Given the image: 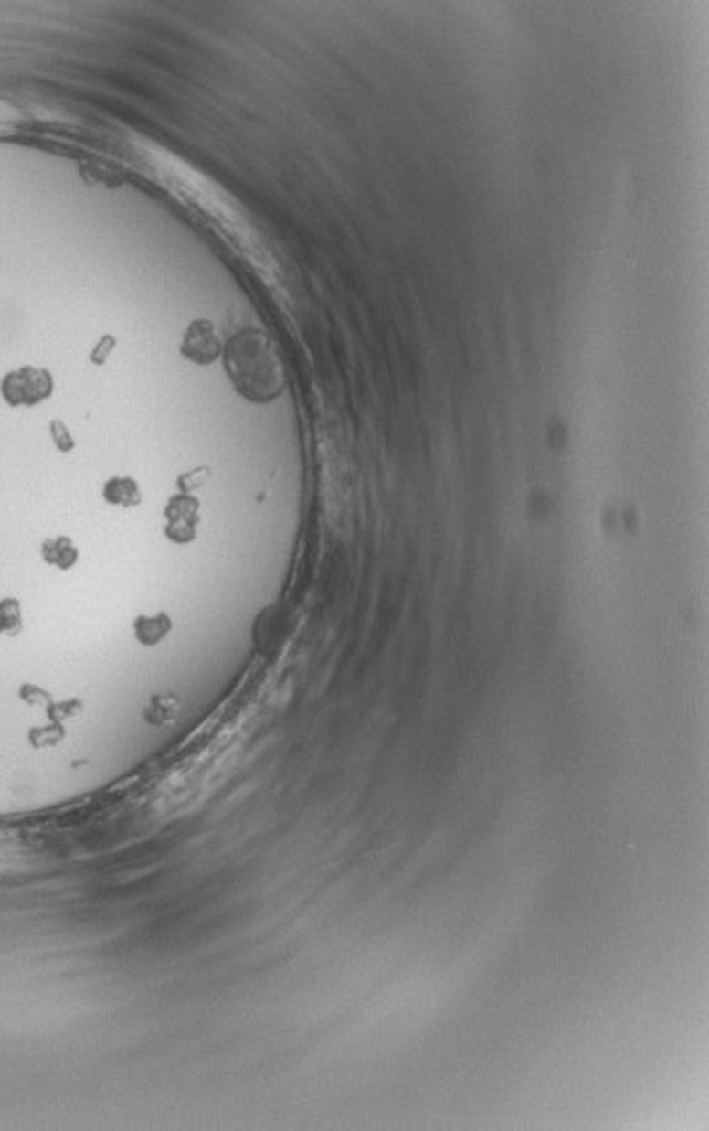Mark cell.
I'll use <instances>...</instances> for the list:
<instances>
[{
    "label": "cell",
    "instance_id": "obj_3",
    "mask_svg": "<svg viewBox=\"0 0 709 1131\" xmlns=\"http://www.w3.org/2000/svg\"><path fill=\"white\" fill-rule=\"evenodd\" d=\"M164 537L175 546H186L198 537L200 501L194 494H175L164 506Z\"/></svg>",
    "mask_w": 709,
    "mask_h": 1131
},
{
    "label": "cell",
    "instance_id": "obj_6",
    "mask_svg": "<svg viewBox=\"0 0 709 1131\" xmlns=\"http://www.w3.org/2000/svg\"><path fill=\"white\" fill-rule=\"evenodd\" d=\"M103 501L117 507H137L142 503V490L135 478L112 476L103 483Z\"/></svg>",
    "mask_w": 709,
    "mask_h": 1131
},
{
    "label": "cell",
    "instance_id": "obj_7",
    "mask_svg": "<svg viewBox=\"0 0 709 1131\" xmlns=\"http://www.w3.org/2000/svg\"><path fill=\"white\" fill-rule=\"evenodd\" d=\"M41 557L48 566L58 568V571H70L79 561V548L70 537H50L43 541Z\"/></svg>",
    "mask_w": 709,
    "mask_h": 1131
},
{
    "label": "cell",
    "instance_id": "obj_1",
    "mask_svg": "<svg viewBox=\"0 0 709 1131\" xmlns=\"http://www.w3.org/2000/svg\"><path fill=\"white\" fill-rule=\"evenodd\" d=\"M228 378L245 400L268 404L285 389V373L268 335L260 330H240L223 346Z\"/></svg>",
    "mask_w": 709,
    "mask_h": 1131
},
{
    "label": "cell",
    "instance_id": "obj_8",
    "mask_svg": "<svg viewBox=\"0 0 709 1131\" xmlns=\"http://www.w3.org/2000/svg\"><path fill=\"white\" fill-rule=\"evenodd\" d=\"M177 712H180V700H177V696L157 694V696H153V699L149 700V705H146L144 720L146 723L155 725V728H162V725L174 723Z\"/></svg>",
    "mask_w": 709,
    "mask_h": 1131
},
{
    "label": "cell",
    "instance_id": "obj_11",
    "mask_svg": "<svg viewBox=\"0 0 709 1131\" xmlns=\"http://www.w3.org/2000/svg\"><path fill=\"white\" fill-rule=\"evenodd\" d=\"M115 344H117V342H115V337H112V335H103V337L100 339V342H97L95 348H92L90 362H92V364H97V367H101V364H106L108 355L112 353V348H115Z\"/></svg>",
    "mask_w": 709,
    "mask_h": 1131
},
{
    "label": "cell",
    "instance_id": "obj_9",
    "mask_svg": "<svg viewBox=\"0 0 709 1131\" xmlns=\"http://www.w3.org/2000/svg\"><path fill=\"white\" fill-rule=\"evenodd\" d=\"M206 474H209V469H206V467H198V469H194V472L180 474V476H177V481H175L177 483V490H180V494H191V492L200 490V487H203L205 481H206Z\"/></svg>",
    "mask_w": 709,
    "mask_h": 1131
},
{
    "label": "cell",
    "instance_id": "obj_2",
    "mask_svg": "<svg viewBox=\"0 0 709 1131\" xmlns=\"http://www.w3.org/2000/svg\"><path fill=\"white\" fill-rule=\"evenodd\" d=\"M54 391V379L48 368L21 367L0 379V395L9 407H37Z\"/></svg>",
    "mask_w": 709,
    "mask_h": 1131
},
{
    "label": "cell",
    "instance_id": "obj_5",
    "mask_svg": "<svg viewBox=\"0 0 709 1131\" xmlns=\"http://www.w3.org/2000/svg\"><path fill=\"white\" fill-rule=\"evenodd\" d=\"M171 629H174V622L164 611L155 615H137L135 622H132V634H135L137 642L144 646L160 645L171 634Z\"/></svg>",
    "mask_w": 709,
    "mask_h": 1131
},
{
    "label": "cell",
    "instance_id": "obj_4",
    "mask_svg": "<svg viewBox=\"0 0 709 1131\" xmlns=\"http://www.w3.org/2000/svg\"><path fill=\"white\" fill-rule=\"evenodd\" d=\"M182 357L189 362L198 364V367H209L223 355V342H220L216 325L209 319H194L186 328L185 337L180 344Z\"/></svg>",
    "mask_w": 709,
    "mask_h": 1131
},
{
    "label": "cell",
    "instance_id": "obj_10",
    "mask_svg": "<svg viewBox=\"0 0 709 1131\" xmlns=\"http://www.w3.org/2000/svg\"><path fill=\"white\" fill-rule=\"evenodd\" d=\"M50 433H52V441L54 444H57L58 452H70V449L75 447V438H72V433L68 432V427L61 422V420H52Z\"/></svg>",
    "mask_w": 709,
    "mask_h": 1131
}]
</instances>
